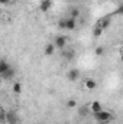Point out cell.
I'll use <instances>...</instances> for the list:
<instances>
[{"label": "cell", "mask_w": 123, "mask_h": 124, "mask_svg": "<svg viewBox=\"0 0 123 124\" xmlns=\"http://www.w3.org/2000/svg\"><path fill=\"white\" fill-rule=\"evenodd\" d=\"M93 116H94V120H97V123H110L112 118H113L112 113H109V111H106V110H103V111H100V113H96V114H93Z\"/></svg>", "instance_id": "obj_1"}, {"label": "cell", "mask_w": 123, "mask_h": 124, "mask_svg": "<svg viewBox=\"0 0 123 124\" xmlns=\"http://www.w3.org/2000/svg\"><path fill=\"white\" fill-rule=\"evenodd\" d=\"M110 23H112V17H110V15H107V16L100 17V19L97 20V25H96V26H98V28H101L103 31H106V29L110 26Z\"/></svg>", "instance_id": "obj_2"}, {"label": "cell", "mask_w": 123, "mask_h": 124, "mask_svg": "<svg viewBox=\"0 0 123 124\" xmlns=\"http://www.w3.org/2000/svg\"><path fill=\"white\" fill-rule=\"evenodd\" d=\"M6 121L9 124H18L19 123V117H18V114H16V111H7L6 113Z\"/></svg>", "instance_id": "obj_3"}, {"label": "cell", "mask_w": 123, "mask_h": 124, "mask_svg": "<svg viewBox=\"0 0 123 124\" xmlns=\"http://www.w3.org/2000/svg\"><path fill=\"white\" fill-rule=\"evenodd\" d=\"M54 45H55L57 49H65V46H67V38L65 36H57L54 39Z\"/></svg>", "instance_id": "obj_4"}, {"label": "cell", "mask_w": 123, "mask_h": 124, "mask_svg": "<svg viewBox=\"0 0 123 124\" xmlns=\"http://www.w3.org/2000/svg\"><path fill=\"white\" fill-rule=\"evenodd\" d=\"M103 110H104V108H103V105H101L100 101H93L91 104H90V111H91L93 114L100 113V111H103Z\"/></svg>", "instance_id": "obj_5"}, {"label": "cell", "mask_w": 123, "mask_h": 124, "mask_svg": "<svg viewBox=\"0 0 123 124\" xmlns=\"http://www.w3.org/2000/svg\"><path fill=\"white\" fill-rule=\"evenodd\" d=\"M67 78L70 79V81H77L78 78H80V71L78 69H70L68 72H67Z\"/></svg>", "instance_id": "obj_6"}, {"label": "cell", "mask_w": 123, "mask_h": 124, "mask_svg": "<svg viewBox=\"0 0 123 124\" xmlns=\"http://www.w3.org/2000/svg\"><path fill=\"white\" fill-rule=\"evenodd\" d=\"M51 7H52V0H42L41 4H39V9H41V12H44V13H46Z\"/></svg>", "instance_id": "obj_7"}, {"label": "cell", "mask_w": 123, "mask_h": 124, "mask_svg": "<svg viewBox=\"0 0 123 124\" xmlns=\"http://www.w3.org/2000/svg\"><path fill=\"white\" fill-rule=\"evenodd\" d=\"M62 55H64V58H65V59H68V61H72V59H74V56H75V51L71 48V49H67V51H64V52H62Z\"/></svg>", "instance_id": "obj_8"}, {"label": "cell", "mask_w": 123, "mask_h": 124, "mask_svg": "<svg viewBox=\"0 0 123 124\" xmlns=\"http://www.w3.org/2000/svg\"><path fill=\"white\" fill-rule=\"evenodd\" d=\"M55 49H57V48H55V45H54V43H48V45L45 46V51H44V52H45V55H46V56H51V55L55 52Z\"/></svg>", "instance_id": "obj_9"}, {"label": "cell", "mask_w": 123, "mask_h": 124, "mask_svg": "<svg viewBox=\"0 0 123 124\" xmlns=\"http://www.w3.org/2000/svg\"><path fill=\"white\" fill-rule=\"evenodd\" d=\"M75 28H77V22H75V19L68 17V19H67V29H68V31H74Z\"/></svg>", "instance_id": "obj_10"}, {"label": "cell", "mask_w": 123, "mask_h": 124, "mask_svg": "<svg viewBox=\"0 0 123 124\" xmlns=\"http://www.w3.org/2000/svg\"><path fill=\"white\" fill-rule=\"evenodd\" d=\"M84 85H86V88H87V90H96V88H97V82H96L94 79H91V78H90V79H87V81L84 82Z\"/></svg>", "instance_id": "obj_11"}, {"label": "cell", "mask_w": 123, "mask_h": 124, "mask_svg": "<svg viewBox=\"0 0 123 124\" xmlns=\"http://www.w3.org/2000/svg\"><path fill=\"white\" fill-rule=\"evenodd\" d=\"M10 68H12V66H10V65H9L6 61H1V62H0V74H1V75H3L4 72H7Z\"/></svg>", "instance_id": "obj_12"}, {"label": "cell", "mask_w": 123, "mask_h": 124, "mask_svg": "<svg viewBox=\"0 0 123 124\" xmlns=\"http://www.w3.org/2000/svg\"><path fill=\"white\" fill-rule=\"evenodd\" d=\"M1 77H3L4 79H10V78H13V77H15V69H13V68H10V69H9L7 72H4Z\"/></svg>", "instance_id": "obj_13"}, {"label": "cell", "mask_w": 123, "mask_h": 124, "mask_svg": "<svg viewBox=\"0 0 123 124\" xmlns=\"http://www.w3.org/2000/svg\"><path fill=\"white\" fill-rule=\"evenodd\" d=\"M80 16V10L77 9V7H72L71 10H70V17H72V19H77Z\"/></svg>", "instance_id": "obj_14"}, {"label": "cell", "mask_w": 123, "mask_h": 124, "mask_svg": "<svg viewBox=\"0 0 123 124\" xmlns=\"http://www.w3.org/2000/svg\"><path fill=\"white\" fill-rule=\"evenodd\" d=\"M103 29H101V28H98V26H94V28H93V36H94V38H98V36H101V33H103Z\"/></svg>", "instance_id": "obj_15"}, {"label": "cell", "mask_w": 123, "mask_h": 124, "mask_svg": "<svg viewBox=\"0 0 123 124\" xmlns=\"http://www.w3.org/2000/svg\"><path fill=\"white\" fill-rule=\"evenodd\" d=\"M13 93L15 94L22 93V84H20V82H15V84H13Z\"/></svg>", "instance_id": "obj_16"}, {"label": "cell", "mask_w": 123, "mask_h": 124, "mask_svg": "<svg viewBox=\"0 0 123 124\" xmlns=\"http://www.w3.org/2000/svg\"><path fill=\"white\" fill-rule=\"evenodd\" d=\"M58 28L60 29H67V19H62L58 22Z\"/></svg>", "instance_id": "obj_17"}, {"label": "cell", "mask_w": 123, "mask_h": 124, "mask_svg": "<svg viewBox=\"0 0 123 124\" xmlns=\"http://www.w3.org/2000/svg\"><path fill=\"white\" fill-rule=\"evenodd\" d=\"M114 15H119V16H123V4H120L116 10H114Z\"/></svg>", "instance_id": "obj_18"}, {"label": "cell", "mask_w": 123, "mask_h": 124, "mask_svg": "<svg viewBox=\"0 0 123 124\" xmlns=\"http://www.w3.org/2000/svg\"><path fill=\"white\" fill-rule=\"evenodd\" d=\"M104 54V48L103 46H97L96 48V55H103Z\"/></svg>", "instance_id": "obj_19"}, {"label": "cell", "mask_w": 123, "mask_h": 124, "mask_svg": "<svg viewBox=\"0 0 123 124\" xmlns=\"http://www.w3.org/2000/svg\"><path fill=\"white\" fill-rule=\"evenodd\" d=\"M67 105H68L70 108H75V107H77V102H75L74 100H68V102H67Z\"/></svg>", "instance_id": "obj_20"}, {"label": "cell", "mask_w": 123, "mask_h": 124, "mask_svg": "<svg viewBox=\"0 0 123 124\" xmlns=\"http://www.w3.org/2000/svg\"><path fill=\"white\" fill-rule=\"evenodd\" d=\"M0 1H1V4H7V3H9L10 0H0Z\"/></svg>", "instance_id": "obj_21"}, {"label": "cell", "mask_w": 123, "mask_h": 124, "mask_svg": "<svg viewBox=\"0 0 123 124\" xmlns=\"http://www.w3.org/2000/svg\"><path fill=\"white\" fill-rule=\"evenodd\" d=\"M98 124H109V123H98Z\"/></svg>", "instance_id": "obj_22"}, {"label": "cell", "mask_w": 123, "mask_h": 124, "mask_svg": "<svg viewBox=\"0 0 123 124\" xmlns=\"http://www.w3.org/2000/svg\"><path fill=\"white\" fill-rule=\"evenodd\" d=\"M120 59H122V62H123V55H122V58H120Z\"/></svg>", "instance_id": "obj_23"}]
</instances>
